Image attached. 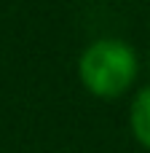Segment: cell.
<instances>
[{"label": "cell", "instance_id": "cell-1", "mask_svg": "<svg viewBox=\"0 0 150 153\" xmlns=\"http://www.w3.org/2000/svg\"><path fill=\"white\" fill-rule=\"evenodd\" d=\"M78 73L91 94L113 100L132 86L137 75V56L123 40H97L81 54Z\"/></svg>", "mask_w": 150, "mask_h": 153}, {"label": "cell", "instance_id": "cell-2", "mask_svg": "<svg viewBox=\"0 0 150 153\" xmlns=\"http://www.w3.org/2000/svg\"><path fill=\"white\" fill-rule=\"evenodd\" d=\"M129 121H132V132H134L137 143L150 151V89H142L134 97Z\"/></svg>", "mask_w": 150, "mask_h": 153}]
</instances>
